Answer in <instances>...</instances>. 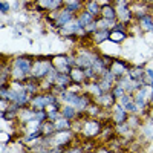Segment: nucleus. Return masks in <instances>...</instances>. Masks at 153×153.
<instances>
[{
	"mask_svg": "<svg viewBox=\"0 0 153 153\" xmlns=\"http://www.w3.org/2000/svg\"><path fill=\"white\" fill-rule=\"evenodd\" d=\"M120 106L126 110V112H130V113H135V112H138V107L135 106V103H133V98H132V95H124V97H121L120 100Z\"/></svg>",
	"mask_w": 153,
	"mask_h": 153,
	"instance_id": "obj_12",
	"label": "nucleus"
},
{
	"mask_svg": "<svg viewBox=\"0 0 153 153\" xmlns=\"http://www.w3.org/2000/svg\"><path fill=\"white\" fill-rule=\"evenodd\" d=\"M78 31H83V29H80V26L76 25V20L71 22L69 25H66L65 28L60 29V32L63 35H68V37H72V34H78Z\"/></svg>",
	"mask_w": 153,
	"mask_h": 153,
	"instance_id": "obj_20",
	"label": "nucleus"
},
{
	"mask_svg": "<svg viewBox=\"0 0 153 153\" xmlns=\"http://www.w3.org/2000/svg\"><path fill=\"white\" fill-rule=\"evenodd\" d=\"M54 20V26L55 28H65L66 25H69L71 22H74V14H71L69 11H66L65 8H61L60 11H57L55 14H52V17H48Z\"/></svg>",
	"mask_w": 153,
	"mask_h": 153,
	"instance_id": "obj_5",
	"label": "nucleus"
},
{
	"mask_svg": "<svg viewBox=\"0 0 153 153\" xmlns=\"http://www.w3.org/2000/svg\"><path fill=\"white\" fill-rule=\"evenodd\" d=\"M32 58L29 57H19L16 58L14 65L11 68L12 72V78L17 81H25L31 75V69H32Z\"/></svg>",
	"mask_w": 153,
	"mask_h": 153,
	"instance_id": "obj_1",
	"label": "nucleus"
},
{
	"mask_svg": "<svg viewBox=\"0 0 153 153\" xmlns=\"http://www.w3.org/2000/svg\"><path fill=\"white\" fill-rule=\"evenodd\" d=\"M57 97L51 92H42V94H37L34 97H31V107L35 110H45L46 107H49L51 104H55L57 103Z\"/></svg>",
	"mask_w": 153,
	"mask_h": 153,
	"instance_id": "obj_3",
	"label": "nucleus"
},
{
	"mask_svg": "<svg viewBox=\"0 0 153 153\" xmlns=\"http://www.w3.org/2000/svg\"><path fill=\"white\" fill-rule=\"evenodd\" d=\"M110 94L113 95V98H115V100H120L121 97H124V95H126V91H124V89H123L120 84H115V86L112 87Z\"/></svg>",
	"mask_w": 153,
	"mask_h": 153,
	"instance_id": "obj_24",
	"label": "nucleus"
},
{
	"mask_svg": "<svg viewBox=\"0 0 153 153\" xmlns=\"http://www.w3.org/2000/svg\"><path fill=\"white\" fill-rule=\"evenodd\" d=\"M95 153H112L110 150H107V149H98Z\"/></svg>",
	"mask_w": 153,
	"mask_h": 153,
	"instance_id": "obj_28",
	"label": "nucleus"
},
{
	"mask_svg": "<svg viewBox=\"0 0 153 153\" xmlns=\"http://www.w3.org/2000/svg\"><path fill=\"white\" fill-rule=\"evenodd\" d=\"M129 69H130V68H129V65H127L126 61H123V60H115L109 71L115 75V78H117V81H118L120 78H123V76L127 75Z\"/></svg>",
	"mask_w": 153,
	"mask_h": 153,
	"instance_id": "obj_7",
	"label": "nucleus"
},
{
	"mask_svg": "<svg viewBox=\"0 0 153 153\" xmlns=\"http://www.w3.org/2000/svg\"><path fill=\"white\" fill-rule=\"evenodd\" d=\"M95 100V104H98L100 107H106V109H112L115 104H117V100L113 98V95L110 92H104V94H101L98 97L94 98Z\"/></svg>",
	"mask_w": 153,
	"mask_h": 153,
	"instance_id": "obj_8",
	"label": "nucleus"
},
{
	"mask_svg": "<svg viewBox=\"0 0 153 153\" xmlns=\"http://www.w3.org/2000/svg\"><path fill=\"white\" fill-rule=\"evenodd\" d=\"M146 74L150 76V83L153 81V69H146Z\"/></svg>",
	"mask_w": 153,
	"mask_h": 153,
	"instance_id": "obj_27",
	"label": "nucleus"
},
{
	"mask_svg": "<svg viewBox=\"0 0 153 153\" xmlns=\"http://www.w3.org/2000/svg\"><path fill=\"white\" fill-rule=\"evenodd\" d=\"M0 11H2V14H6L9 11V3L8 2H0Z\"/></svg>",
	"mask_w": 153,
	"mask_h": 153,
	"instance_id": "obj_26",
	"label": "nucleus"
},
{
	"mask_svg": "<svg viewBox=\"0 0 153 153\" xmlns=\"http://www.w3.org/2000/svg\"><path fill=\"white\" fill-rule=\"evenodd\" d=\"M141 153H144V152H141Z\"/></svg>",
	"mask_w": 153,
	"mask_h": 153,
	"instance_id": "obj_29",
	"label": "nucleus"
},
{
	"mask_svg": "<svg viewBox=\"0 0 153 153\" xmlns=\"http://www.w3.org/2000/svg\"><path fill=\"white\" fill-rule=\"evenodd\" d=\"M127 75H129V76H130V78H132L133 81L143 80L144 69H143V68H139V66H136V68H130V69H129V72H127Z\"/></svg>",
	"mask_w": 153,
	"mask_h": 153,
	"instance_id": "obj_22",
	"label": "nucleus"
},
{
	"mask_svg": "<svg viewBox=\"0 0 153 153\" xmlns=\"http://www.w3.org/2000/svg\"><path fill=\"white\" fill-rule=\"evenodd\" d=\"M37 5L40 6V9L60 11L63 5H65V2H61V0H40V2H37Z\"/></svg>",
	"mask_w": 153,
	"mask_h": 153,
	"instance_id": "obj_10",
	"label": "nucleus"
},
{
	"mask_svg": "<svg viewBox=\"0 0 153 153\" xmlns=\"http://www.w3.org/2000/svg\"><path fill=\"white\" fill-rule=\"evenodd\" d=\"M138 25L141 26L143 31H146V32H153V16L146 14V16H143V17H139V19H138Z\"/></svg>",
	"mask_w": 153,
	"mask_h": 153,
	"instance_id": "obj_14",
	"label": "nucleus"
},
{
	"mask_svg": "<svg viewBox=\"0 0 153 153\" xmlns=\"http://www.w3.org/2000/svg\"><path fill=\"white\" fill-rule=\"evenodd\" d=\"M75 20H76V25L80 26V29H83V31H84V29L89 26V25H92L97 19H95V17H92L87 11H84V9H83V11L80 12V16L76 17Z\"/></svg>",
	"mask_w": 153,
	"mask_h": 153,
	"instance_id": "obj_11",
	"label": "nucleus"
},
{
	"mask_svg": "<svg viewBox=\"0 0 153 153\" xmlns=\"http://www.w3.org/2000/svg\"><path fill=\"white\" fill-rule=\"evenodd\" d=\"M127 34L126 32H118V31H110V35H109V40L113 42V43H120L123 40H126Z\"/></svg>",
	"mask_w": 153,
	"mask_h": 153,
	"instance_id": "obj_23",
	"label": "nucleus"
},
{
	"mask_svg": "<svg viewBox=\"0 0 153 153\" xmlns=\"http://www.w3.org/2000/svg\"><path fill=\"white\" fill-rule=\"evenodd\" d=\"M112 31H118V32H126L127 31V25H124V23H117V25H115V26H113V29Z\"/></svg>",
	"mask_w": 153,
	"mask_h": 153,
	"instance_id": "obj_25",
	"label": "nucleus"
},
{
	"mask_svg": "<svg viewBox=\"0 0 153 153\" xmlns=\"http://www.w3.org/2000/svg\"><path fill=\"white\" fill-rule=\"evenodd\" d=\"M109 35H110V31H107V29H98L97 32H94L91 35V38H92V43L101 45V43H104L106 40H109Z\"/></svg>",
	"mask_w": 153,
	"mask_h": 153,
	"instance_id": "obj_15",
	"label": "nucleus"
},
{
	"mask_svg": "<svg viewBox=\"0 0 153 153\" xmlns=\"http://www.w3.org/2000/svg\"><path fill=\"white\" fill-rule=\"evenodd\" d=\"M69 76H71V80L72 83H78L81 84L84 80H86V74H84V69L78 68V66H74L69 72Z\"/></svg>",
	"mask_w": 153,
	"mask_h": 153,
	"instance_id": "obj_13",
	"label": "nucleus"
},
{
	"mask_svg": "<svg viewBox=\"0 0 153 153\" xmlns=\"http://www.w3.org/2000/svg\"><path fill=\"white\" fill-rule=\"evenodd\" d=\"M112 113H113V121H115L117 126H121V124L127 123V118H129V117H127V112L120 104H115L112 107Z\"/></svg>",
	"mask_w": 153,
	"mask_h": 153,
	"instance_id": "obj_9",
	"label": "nucleus"
},
{
	"mask_svg": "<svg viewBox=\"0 0 153 153\" xmlns=\"http://www.w3.org/2000/svg\"><path fill=\"white\" fill-rule=\"evenodd\" d=\"M101 17L106 19V20L115 22V20H117V9H115V6L112 3L106 5V6H101Z\"/></svg>",
	"mask_w": 153,
	"mask_h": 153,
	"instance_id": "obj_16",
	"label": "nucleus"
},
{
	"mask_svg": "<svg viewBox=\"0 0 153 153\" xmlns=\"http://www.w3.org/2000/svg\"><path fill=\"white\" fill-rule=\"evenodd\" d=\"M117 20L120 23H124V25H129L130 20L133 19V14L130 11V6H129V2H117Z\"/></svg>",
	"mask_w": 153,
	"mask_h": 153,
	"instance_id": "obj_6",
	"label": "nucleus"
},
{
	"mask_svg": "<svg viewBox=\"0 0 153 153\" xmlns=\"http://www.w3.org/2000/svg\"><path fill=\"white\" fill-rule=\"evenodd\" d=\"M100 58V55H97L95 52H92L89 48H83L78 51V55L75 57V66H78L81 69H87L92 68L94 63Z\"/></svg>",
	"mask_w": 153,
	"mask_h": 153,
	"instance_id": "obj_4",
	"label": "nucleus"
},
{
	"mask_svg": "<svg viewBox=\"0 0 153 153\" xmlns=\"http://www.w3.org/2000/svg\"><path fill=\"white\" fill-rule=\"evenodd\" d=\"M61 117L63 118H66V120H69V121H74V120H76V110L75 107H72L71 104H65L61 107Z\"/></svg>",
	"mask_w": 153,
	"mask_h": 153,
	"instance_id": "obj_19",
	"label": "nucleus"
},
{
	"mask_svg": "<svg viewBox=\"0 0 153 153\" xmlns=\"http://www.w3.org/2000/svg\"><path fill=\"white\" fill-rule=\"evenodd\" d=\"M54 69L52 66V60L51 57H43V58H38L34 61L32 69H31V76H34L35 80L40 81L42 78H46L48 74Z\"/></svg>",
	"mask_w": 153,
	"mask_h": 153,
	"instance_id": "obj_2",
	"label": "nucleus"
},
{
	"mask_svg": "<svg viewBox=\"0 0 153 153\" xmlns=\"http://www.w3.org/2000/svg\"><path fill=\"white\" fill-rule=\"evenodd\" d=\"M84 11H87L92 17L98 19L101 16V5L98 2H86L84 3Z\"/></svg>",
	"mask_w": 153,
	"mask_h": 153,
	"instance_id": "obj_17",
	"label": "nucleus"
},
{
	"mask_svg": "<svg viewBox=\"0 0 153 153\" xmlns=\"http://www.w3.org/2000/svg\"><path fill=\"white\" fill-rule=\"evenodd\" d=\"M55 130L57 132H65V130H72V123L66 118H60L55 121Z\"/></svg>",
	"mask_w": 153,
	"mask_h": 153,
	"instance_id": "obj_21",
	"label": "nucleus"
},
{
	"mask_svg": "<svg viewBox=\"0 0 153 153\" xmlns=\"http://www.w3.org/2000/svg\"><path fill=\"white\" fill-rule=\"evenodd\" d=\"M63 8H65L66 11H69L71 14H74V12H78L84 8V3L80 2V0H68V2H65V5H63Z\"/></svg>",
	"mask_w": 153,
	"mask_h": 153,
	"instance_id": "obj_18",
	"label": "nucleus"
}]
</instances>
